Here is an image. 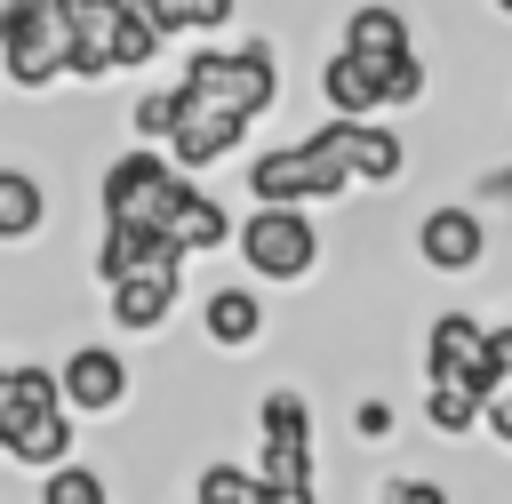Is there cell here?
<instances>
[{"mask_svg": "<svg viewBox=\"0 0 512 504\" xmlns=\"http://www.w3.org/2000/svg\"><path fill=\"white\" fill-rule=\"evenodd\" d=\"M248 192H256V208H312V200H344V192H352V168H344L336 136L312 128L304 144L256 152V160H248Z\"/></svg>", "mask_w": 512, "mask_h": 504, "instance_id": "obj_1", "label": "cell"}, {"mask_svg": "<svg viewBox=\"0 0 512 504\" xmlns=\"http://www.w3.org/2000/svg\"><path fill=\"white\" fill-rule=\"evenodd\" d=\"M256 480L288 496H320V448H312V400L296 384H272L256 400Z\"/></svg>", "mask_w": 512, "mask_h": 504, "instance_id": "obj_2", "label": "cell"}, {"mask_svg": "<svg viewBox=\"0 0 512 504\" xmlns=\"http://www.w3.org/2000/svg\"><path fill=\"white\" fill-rule=\"evenodd\" d=\"M0 72L16 88L72 80V8L64 0H0Z\"/></svg>", "mask_w": 512, "mask_h": 504, "instance_id": "obj_3", "label": "cell"}, {"mask_svg": "<svg viewBox=\"0 0 512 504\" xmlns=\"http://www.w3.org/2000/svg\"><path fill=\"white\" fill-rule=\"evenodd\" d=\"M176 88H192V96H208V104L256 120V112H272V96H280V56H272L264 40H240V48H192Z\"/></svg>", "mask_w": 512, "mask_h": 504, "instance_id": "obj_4", "label": "cell"}, {"mask_svg": "<svg viewBox=\"0 0 512 504\" xmlns=\"http://www.w3.org/2000/svg\"><path fill=\"white\" fill-rule=\"evenodd\" d=\"M232 248H240V264H248L256 280H272V288H296V280L320 272V224H312V208H248Z\"/></svg>", "mask_w": 512, "mask_h": 504, "instance_id": "obj_5", "label": "cell"}, {"mask_svg": "<svg viewBox=\"0 0 512 504\" xmlns=\"http://www.w3.org/2000/svg\"><path fill=\"white\" fill-rule=\"evenodd\" d=\"M184 184H192V176H184L168 152L128 144V152L96 176V208H104V224H168V208H176Z\"/></svg>", "mask_w": 512, "mask_h": 504, "instance_id": "obj_6", "label": "cell"}, {"mask_svg": "<svg viewBox=\"0 0 512 504\" xmlns=\"http://www.w3.org/2000/svg\"><path fill=\"white\" fill-rule=\"evenodd\" d=\"M416 264H424V272H448V280L480 272V264H488V216L464 208V200L424 208V216H416Z\"/></svg>", "mask_w": 512, "mask_h": 504, "instance_id": "obj_7", "label": "cell"}, {"mask_svg": "<svg viewBox=\"0 0 512 504\" xmlns=\"http://www.w3.org/2000/svg\"><path fill=\"white\" fill-rule=\"evenodd\" d=\"M56 376H64V408H72V416H120L128 392H136L120 344H72Z\"/></svg>", "mask_w": 512, "mask_h": 504, "instance_id": "obj_8", "label": "cell"}, {"mask_svg": "<svg viewBox=\"0 0 512 504\" xmlns=\"http://www.w3.org/2000/svg\"><path fill=\"white\" fill-rule=\"evenodd\" d=\"M136 272H184V248L160 232V224H104L96 232V280L120 288Z\"/></svg>", "mask_w": 512, "mask_h": 504, "instance_id": "obj_9", "label": "cell"}, {"mask_svg": "<svg viewBox=\"0 0 512 504\" xmlns=\"http://www.w3.org/2000/svg\"><path fill=\"white\" fill-rule=\"evenodd\" d=\"M240 136H248L240 112H224V104H208V96L184 88V120H176V136H168V160H176V168H216L224 152H240Z\"/></svg>", "mask_w": 512, "mask_h": 504, "instance_id": "obj_10", "label": "cell"}, {"mask_svg": "<svg viewBox=\"0 0 512 504\" xmlns=\"http://www.w3.org/2000/svg\"><path fill=\"white\" fill-rule=\"evenodd\" d=\"M176 296H184V272H136L120 288H104V312H112L120 336H160L168 312H176Z\"/></svg>", "mask_w": 512, "mask_h": 504, "instance_id": "obj_11", "label": "cell"}, {"mask_svg": "<svg viewBox=\"0 0 512 504\" xmlns=\"http://www.w3.org/2000/svg\"><path fill=\"white\" fill-rule=\"evenodd\" d=\"M320 128L336 136V152H344L352 184H392V176L408 168V144H400L384 120H320Z\"/></svg>", "mask_w": 512, "mask_h": 504, "instance_id": "obj_12", "label": "cell"}, {"mask_svg": "<svg viewBox=\"0 0 512 504\" xmlns=\"http://www.w3.org/2000/svg\"><path fill=\"white\" fill-rule=\"evenodd\" d=\"M120 24H128V0H72V80L120 72V64H112Z\"/></svg>", "mask_w": 512, "mask_h": 504, "instance_id": "obj_13", "label": "cell"}, {"mask_svg": "<svg viewBox=\"0 0 512 504\" xmlns=\"http://www.w3.org/2000/svg\"><path fill=\"white\" fill-rule=\"evenodd\" d=\"M200 336H208L216 352H248V344L264 336V296H256L248 280L208 288V296H200Z\"/></svg>", "mask_w": 512, "mask_h": 504, "instance_id": "obj_14", "label": "cell"}, {"mask_svg": "<svg viewBox=\"0 0 512 504\" xmlns=\"http://www.w3.org/2000/svg\"><path fill=\"white\" fill-rule=\"evenodd\" d=\"M320 96H328L336 120H376V112H384V72L360 64L352 48H336V56L320 64Z\"/></svg>", "mask_w": 512, "mask_h": 504, "instance_id": "obj_15", "label": "cell"}, {"mask_svg": "<svg viewBox=\"0 0 512 504\" xmlns=\"http://www.w3.org/2000/svg\"><path fill=\"white\" fill-rule=\"evenodd\" d=\"M184 256H208V248H224V240H240V224L224 216V200L216 192H200V184H184L176 192V208H168V224H160Z\"/></svg>", "mask_w": 512, "mask_h": 504, "instance_id": "obj_16", "label": "cell"}, {"mask_svg": "<svg viewBox=\"0 0 512 504\" xmlns=\"http://www.w3.org/2000/svg\"><path fill=\"white\" fill-rule=\"evenodd\" d=\"M344 48H352L360 64H376V72H384V64L416 56V32H408V16H400V8H376V0H368V8H352V16H344Z\"/></svg>", "mask_w": 512, "mask_h": 504, "instance_id": "obj_17", "label": "cell"}, {"mask_svg": "<svg viewBox=\"0 0 512 504\" xmlns=\"http://www.w3.org/2000/svg\"><path fill=\"white\" fill-rule=\"evenodd\" d=\"M72 440H80V416H72V408L32 416V424L8 432V464H24V472H56V464H72Z\"/></svg>", "mask_w": 512, "mask_h": 504, "instance_id": "obj_18", "label": "cell"}, {"mask_svg": "<svg viewBox=\"0 0 512 504\" xmlns=\"http://www.w3.org/2000/svg\"><path fill=\"white\" fill-rule=\"evenodd\" d=\"M40 224H48V192H40V176H32V168H0V248L32 240Z\"/></svg>", "mask_w": 512, "mask_h": 504, "instance_id": "obj_19", "label": "cell"}, {"mask_svg": "<svg viewBox=\"0 0 512 504\" xmlns=\"http://www.w3.org/2000/svg\"><path fill=\"white\" fill-rule=\"evenodd\" d=\"M416 408H424V424H432L440 440H472V432L488 424V400H480L472 384H424Z\"/></svg>", "mask_w": 512, "mask_h": 504, "instance_id": "obj_20", "label": "cell"}, {"mask_svg": "<svg viewBox=\"0 0 512 504\" xmlns=\"http://www.w3.org/2000/svg\"><path fill=\"white\" fill-rule=\"evenodd\" d=\"M192 504H264V480H256V464L208 456V464L192 472Z\"/></svg>", "mask_w": 512, "mask_h": 504, "instance_id": "obj_21", "label": "cell"}, {"mask_svg": "<svg viewBox=\"0 0 512 504\" xmlns=\"http://www.w3.org/2000/svg\"><path fill=\"white\" fill-rule=\"evenodd\" d=\"M136 8L152 16L160 40H176V32H224L232 24V0H136Z\"/></svg>", "mask_w": 512, "mask_h": 504, "instance_id": "obj_22", "label": "cell"}, {"mask_svg": "<svg viewBox=\"0 0 512 504\" xmlns=\"http://www.w3.org/2000/svg\"><path fill=\"white\" fill-rule=\"evenodd\" d=\"M40 504H112V488H104V472L96 464H56V472H40Z\"/></svg>", "mask_w": 512, "mask_h": 504, "instance_id": "obj_23", "label": "cell"}, {"mask_svg": "<svg viewBox=\"0 0 512 504\" xmlns=\"http://www.w3.org/2000/svg\"><path fill=\"white\" fill-rule=\"evenodd\" d=\"M128 120H136V136H144V144H160V152H168L176 120H184V88H152V96H136V112H128Z\"/></svg>", "mask_w": 512, "mask_h": 504, "instance_id": "obj_24", "label": "cell"}, {"mask_svg": "<svg viewBox=\"0 0 512 504\" xmlns=\"http://www.w3.org/2000/svg\"><path fill=\"white\" fill-rule=\"evenodd\" d=\"M152 56H160V32H152V16L128 0V24H120V48H112V64H120V72H144Z\"/></svg>", "mask_w": 512, "mask_h": 504, "instance_id": "obj_25", "label": "cell"}, {"mask_svg": "<svg viewBox=\"0 0 512 504\" xmlns=\"http://www.w3.org/2000/svg\"><path fill=\"white\" fill-rule=\"evenodd\" d=\"M368 504H448V488H440L432 472H392V480H384Z\"/></svg>", "mask_w": 512, "mask_h": 504, "instance_id": "obj_26", "label": "cell"}, {"mask_svg": "<svg viewBox=\"0 0 512 504\" xmlns=\"http://www.w3.org/2000/svg\"><path fill=\"white\" fill-rule=\"evenodd\" d=\"M384 104H424V56L384 64Z\"/></svg>", "mask_w": 512, "mask_h": 504, "instance_id": "obj_27", "label": "cell"}, {"mask_svg": "<svg viewBox=\"0 0 512 504\" xmlns=\"http://www.w3.org/2000/svg\"><path fill=\"white\" fill-rule=\"evenodd\" d=\"M352 432H360V440H384V432H392V400H360V408H352Z\"/></svg>", "mask_w": 512, "mask_h": 504, "instance_id": "obj_28", "label": "cell"}, {"mask_svg": "<svg viewBox=\"0 0 512 504\" xmlns=\"http://www.w3.org/2000/svg\"><path fill=\"white\" fill-rule=\"evenodd\" d=\"M488 432H496V440H504V448H512V384H504V392H496V400H488Z\"/></svg>", "mask_w": 512, "mask_h": 504, "instance_id": "obj_29", "label": "cell"}, {"mask_svg": "<svg viewBox=\"0 0 512 504\" xmlns=\"http://www.w3.org/2000/svg\"><path fill=\"white\" fill-rule=\"evenodd\" d=\"M264 504H320V496H288V488H264Z\"/></svg>", "mask_w": 512, "mask_h": 504, "instance_id": "obj_30", "label": "cell"}, {"mask_svg": "<svg viewBox=\"0 0 512 504\" xmlns=\"http://www.w3.org/2000/svg\"><path fill=\"white\" fill-rule=\"evenodd\" d=\"M496 336H504V360H512V320H504V328H496Z\"/></svg>", "mask_w": 512, "mask_h": 504, "instance_id": "obj_31", "label": "cell"}, {"mask_svg": "<svg viewBox=\"0 0 512 504\" xmlns=\"http://www.w3.org/2000/svg\"><path fill=\"white\" fill-rule=\"evenodd\" d=\"M496 8H504V16H512V0H496Z\"/></svg>", "mask_w": 512, "mask_h": 504, "instance_id": "obj_32", "label": "cell"}, {"mask_svg": "<svg viewBox=\"0 0 512 504\" xmlns=\"http://www.w3.org/2000/svg\"><path fill=\"white\" fill-rule=\"evenodd\" d=\"M184 504H192V496H184Z\"/></svg>", "mask_w": 512, "mask_h": 504, "instance_id": "obj_33", "label": "cell"}, {"mask_svg": "<svg viewBox=\"0 0 512 504\" xmlns=\"http://www.w3.org/2000/svg\"><path fill=\"white\" fill-rule=\"evenodd\" d=\"M64 8H72V0H64Z\"/></svg>", "mask_w": 512, "mask_h": 504, "instance_id": "obj_34", "label": "cell"}]
</instances>
